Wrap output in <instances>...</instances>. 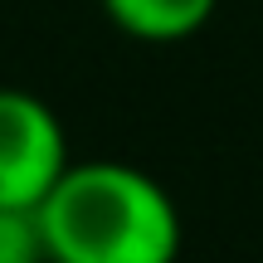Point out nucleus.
<instances>
[{
  "label": "nucleus",
  "mask_w": 263,
  "mask_h": 263,
  "mask_svg": "<svg viewBox=\"0 0 263 263\" xmlns=\"http://www.w3.org/2000/svg\"><path fill=\"white\" fill-rule=\"evenodd\" d=\"M49 263H176L180 215L127 161H73L39 205Z\"/></svg>",
  "instance_id": "f257e3e1"
},
{
  "label": "nucleus",
  "mask_w": 263,
  "mask_h": 263,
  "mask_svg": "<svg viewBox=\"0 0 263 263\" xmlns=\"http://www.w3.org/2000/svg\"><path fill=\"white\" fill-rule=\"evenodd\" d=\"M73 166L54 107L25 88H0V205L39 210Z\"/></svg>",
  "instance_id": "f03ea898"
},
{
  "label": "nucleus",
  "mask_w": 263,
  "mask_h": 263,
  "mask_svg": "<svg viewBox=\"0 0 263 263\" xmlns=\"http://www.w3.org/2000/svg\"><path fill=\"white\" fill-rule=\"evenodd\" d=\"M98 5L122 34L146 39V44H176L205 29L219 0H98Z\"/></svg>",
  "instance_id": "7ed1b4c3"
},
{
  "label": "nucleus",
  "mask_w": 263,
  "mask_h": 263,
  "mask_svg": "<svg viewBox=\"0 0 263 263\" xmlns=\"http://www.w3.org/2000/svg\"><path fill=\"white\" fill-rule=\"evenodd\" d=\"M0 263H49L39 210L0 205Z\"/></svg>",
  "instance_id": "20e7f679"
}]
</instances>
